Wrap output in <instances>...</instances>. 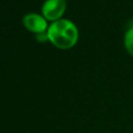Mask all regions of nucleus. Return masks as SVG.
<instances>
[{
  "mask_svg": "<svg viewBox=\"0 0 133 133\" xmlns=\"http://www.w3.org/2000/svg\"><path fill=\"white\" fill-rule=\"evenodd\" d=\"M48 41L56 48L68 50L73 48L79 38L77 26L68 19L52 22L47 29Z\"/></svg>",
  "mask_w": 133,
  "mask_h": 133,
  "instance_id": "nucleus-1",
  "label": "nucleus"
},
{
  "mask_svg": "<svg viewBox=\"0 0 133 133\" xmlns=\"http://www.w3.org/2000/svg\"><path fill=\"white\" fill-rule=\"evenodd\" d=\"M66 9V0H46L42 6V15L47 20L55 22L60 20Z\"/></svg>",
  "mask_w": 133,
  "mask_h": 133,
  "instance_id": "nucleus-2",
  "label": "nucleus"
},
{
  "mask_svg": "<svg viewBox=\"0 0 133 133\" xmlns=\"http://www.w3.org/2000/svg\"><path fill=\"white\" fill-rule=\"evenodd\" d=\"M22 22H23L24 27L28 31L35 33V34L47 32V29L49 27L48 21L43 17V15L35 14V12H30V14L25 15L23 17Z\"/></svg>",
  "mask_w": 133,
  "mask_h": 133,
  "instance_id": "nucleus-3",
  "label": "nucleus"
},
{
  "mask_svg": "<svg viewBox=\"0 0 133 133\" xmlns=\"http://www.w3.org/2000/svg\"><path fill=\"white\" fill-rule=\"evenodd\" d=\"M124 47L127 53L133 57V27L127 29L124 35Z\"/></svg>",
  "mask_w": 133,
  "mask_h": 133,
  "instance_id": "nucleus-4",
  "label": "nucleus"
}]
</instances>
